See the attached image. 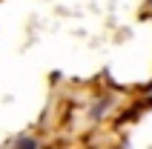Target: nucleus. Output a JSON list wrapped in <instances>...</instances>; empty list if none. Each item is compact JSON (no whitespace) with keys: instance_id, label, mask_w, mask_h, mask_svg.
Listing matches in <instances>:
<instances>
[{"instance_id":"f257e3e1","label":"nucleus","mask_w":152,"mask_h":149,"mask_svg":"<svg viewBox=\"0 0 152 149\" xmlns=\"http://www.w3.org/2000/svg\"><path fill=\"white\" fill-rule=\"evenodd\" d=\"M17 143H20V146H37V141H32V138H20Z\"/></svg>"}]
</instances>
